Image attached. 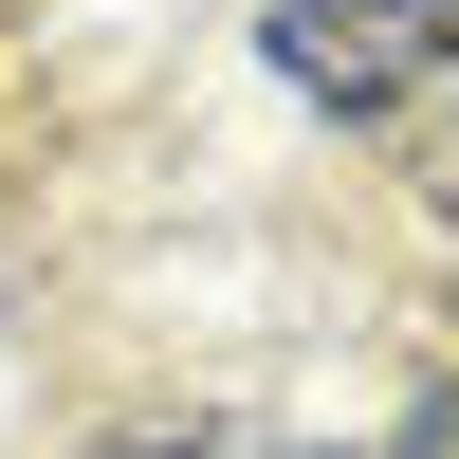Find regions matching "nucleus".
Returning <instances> with one entry per match:
<instances>
[{
    "instance_id": "1",
    "label": "nucleus",
    "mask_w": 459,
    "mask_h": 459,
    "mask_svg": "<svg viewBox=\"0 0 459 459\" xmlns=\"http://www.w3.org/2000/svg\"><path fill=\"white\" fill-rule=\"evenodd\" d=\"M257 56H276V92H313V110H441L459 0H276Z\"/></svg>"
},
{
    "instance_id": "2",
    "label": "nucleus",
    "mask_w": 459,
    "mask_h": 459,
    "mask_svg": "<svg viewBox=\"0 0 459 459\" xmlns=\"http://www.w3.org/2000/svg\"><path fill=\"white\" fill-rule=\"evenodd\" d=\"M92 459H257V441H239V423H110Z\"/></svg>"
}]
</instances>
